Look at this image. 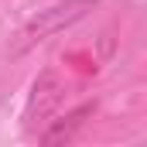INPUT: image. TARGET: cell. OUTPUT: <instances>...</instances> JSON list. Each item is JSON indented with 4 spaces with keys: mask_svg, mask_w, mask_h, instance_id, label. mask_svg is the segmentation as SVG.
Listing matches in <instances>:
<instances>
[{
    "mask_svg": "<svg viewBox=\"0 0 147 147\" xmlns=\"http://www.w3.org/2000/svg\"><path fill=\"white\" fill-rule=\"evenodd\" d=\"M96 7H99V0H58V3L41 7L34 17L17 31V41H14L10 51L21 55V51H28V48L41 45V41H48V38L69 31V28H75L79 21H86Z\"/></svg>",
    "mask_w": 147,
    "mask_h": 147,
    "instance_id": "1",
    "label": "cell"
},
{
    "mask_svg": "<svg viewBox=\"0 0 147 147\" xmlns=\"http://www.w3.org/2000/svg\"><path fill=\"white\" fill-rule=\"evenodd\" d=\"M62 96H65V82L58 79L55 69L38 72V79L31 82V92H28V103H24V127L45 123L51 113L62 106Z\"/></svg>",
    "mask_w": 147,
    "mask_h": 147,
    "instance_id": "2",
    "label": "cell"
},
{
    "mask_svg": "<svg viewBox=\"0 0 147 147\" xmlns=\"http://www.w3.org/2000/svg\"><path fill=\"white\" fill-rule=\"evenodd\" d=\"M96 113V103H82V106H75L72 113H65V116H58V120H51L41 134H38V140L45 147H58V144H69L75 134L82 130V123L89 120Z\"/></svg>",
    "mask_w": 147,
    "mask_h": 147,
    "instance_id": "3",
    "label": "cell"
}]
</instances>
